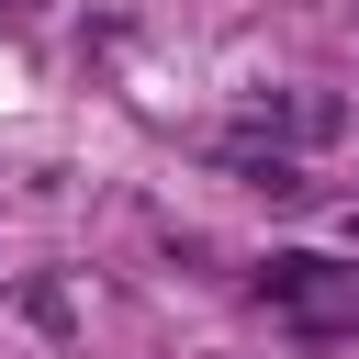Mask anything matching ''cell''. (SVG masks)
Here are the masks:
<instances>
[{
	"mask_svg": "<svg viewBox=\"0 0 359 359\" xmlns=\"http://www.w3.org/2000/svg\"><path fill=\"white\" fill-rule=\"evenodd\" d=\"M258 123H269V135H292V146H314V157H359V112H348V101H325V90H269V101H258Z\"/></svg>",
	"mask_w": 359,
	"mask_h": 359,
	"instance_id": "1",
	"label": "cell"
},
{
	"mask_svg": "<svg viewBox=\"0 0 359 359\" xmlns=\"http://www.w3.org/2000/svg\"><path fill=\"white\" fill-rule=\"evenodd\" d=\"M258 292H269V303H325V258H269Z\"/></svg>",
	"mask_w": 359,
	"mask_h": 359,
	"instance_id": "2",
	"label": "cell"
},
{
	"mask_svg": "<svg viewBox=\"0 0 359 359\" xmlns=\"http://www.w3.org/2000/svg\"><path fill=\"white\" fill-rule=\"evenodd\" d=\"M0 11H34V0H0Z\"/></svg>",
	"mask_w": 359,
	"mask_h": 359,
	"instance_id": "3",
	"label": "cell"
}]
</instances>
